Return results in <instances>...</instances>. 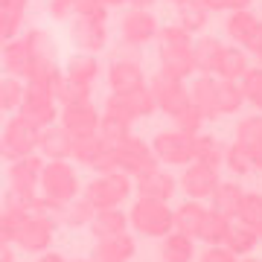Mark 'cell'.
I'll return each instance as SVG.
<instances>
[{
	"mask_svg": "<svg viewBox=\"0 0 262 262\" xmlns=\"http://www.w3.org/2000/svg\"><path fill=\"white\" fill-rule=\"evenodd\" d=\"M64 76L67 79H73V82L94 84V79L99 76V61H96V56H91V53H79L76 58L67 61Z\"/></svg>",
	"mask_w": 262,
	"mask_h": 262,
	"instance_id": "obj_36",
	"label": "cell"
},
{
	"mask_svg": "<svg viewBox=\"0 0 262 262\" xmlns=\"http://www.w3.org/2000/svg\"><path fill=\"white\" fill-rule=\"evenodd\" d=\"M222 166H227L236 178H242V175H248L253 169V151L248 149V146L233 140L230 146H225V163H222Z\"/></svg>",
	"mask_w": 262,
	"mask_h": 262,
	"instance_id": "obj_37",
	"label": "cell"
},
{
	"mask_svg": "<svg viewBox=\"0 0 262 262\" xmlns=\"http://www.w3.org/2000/svg\"><path fill=\"white\" fill-rule=\"evenodd\" d=\"M128 230L149 239H163L172 233V207L169 201H151V198H137L128 207Z\"/></svg>",
	"mask_w": 262,
	"mask_h": 262,
	"instance_id": "obj_2",
	"label": "cell"
},
{
	"mask_svg": "<svg viewBox=\"0 0 262 262\" xmlns=\"http://www.w3.org/2000/svg\"><path fill=\"white\" fill-rule=\"evenodd\" d=\"M149 91H151V96H155L158 111H163L166 117H172L175 111H181V108L189 102V88L184 84V79L166 76V73H160V70L149 82Z\"/></svg>",
	"mask_w": 262,
	"mask_h": 262,
	"instance_id": "obj_11",
	"label": "cell"
},
{
	"mask_svg": "<svg viewBox=\"0 0 262 262\" xmlns=\"http://www.w3.org/2000/svg\"><path fill=\"white\" fill-rule=\"evenodd\" d=\"M38 262H64V259H61L58 253H47V256H41V259H38Z\"/></svg>",
	"mask_w": 262,
	"mask_h": 262,
	"instance_id": "obj_56",
	"label": "cell"
},
{
	"mask_svg": "<svg viewBox=\"0 0 262 262\" xmlns=\"http://www.w3.org/2000/svg\"><path fill=\"white\" fill-rule=\"evenodd\" d=\"M236 143L248 146L251 151H256L262 146V114H253V117H242L239 125H236Z\"/></svg>",
	"mask_w": 262,
	"mask_h": 262,
	"instance_id": "obj_39",
	"label": "cell"
},
{
	"mask_svg": "<svg viewBox=\"0 0 262 262\" xmlns=\"http://www.w3.org/2000/svg\"><path fill=\"white\" fill-rule=\"evenodd\" d=\"M158 18L151 15V9H128L120 20V32H122V44L128 47H143L151 44L158 38Z\"/></svg>",
	"mask_w": 262,
	"mask_h": 262,
	"instance_id": "obj_12",
	"label": "cell"
},
{
	"mask_svg": "<svg viewBox=\"0 0 262 262\" xmlns=\"http://www.w3.org/2000/svg\"><path fill=\"white\" fill-rule=\"evenodd\" d=\"M134 251H137V242H134L131 233L108 236V239H96L91 262H128L134 256Z\"/></svg>",
	"mask_w": 262,
	"mask_h": 262,
	"instance_id": "obj_18",
	"label": "cell"
},
{
	"mask_svg": "<svg viewBox=\"0 0 262 262\" xmlns=\"http://www.w3.org/2000/svg\"><path fill=\"white\" fill-rule=\"evenodd\" d=\"M41 169H44V163H41V158H35V155H24V158H18L15 163H12V187L20 189V192H32V189L38 187V181H41Z\"/></svg>",
	"mask_w": 262,
	"mask_h": 262,
	"instance_id": "obj_23",
	"label": "cell"
},
{
	"mask_svg": "<svg viewBox=\"0 0 262 262\" xmlns=\"http://www.w3.org/2000/svg\"><path fill=\"white\" fill-rule=\"evenodd\" d=\"M242 198H245L242 184H236V181H219V187L210 195V207H213L215 213L227 215L230 222H236L239 207H242Z\"/></svg>",
	"mask_w": 262,
	"mask_h": 262,
	"instance_id": "obj_21",
	"label": "cell"
},
{
	"mask_svg": "<svg viewBox=\"0 0 262 262\" xmlns=\"http://www.w3.org/2000/svg\"><path fill=\"white\" fill-rule=\"evenodd\" d=\"M99 3H102V6H108V9H114V6H122L125 0H99Z\"/></svg>",
	"mask_w": 262,
	"mask_h": 262,
	"instance_id": "obj_57",
	"label": "cell"
},
{
	"mask_svg": "<svg viewBox=\"0 0 262 262\" xmlns=\"http://www.w3.org/2000/svg\"><path fill=\"white\" fill-rule=\"evenodd\" d=\"M38 137H41V128L32 125L29 120H24L18 114V117H12V122L3 128V134H0V155L9 158V160L32 155L35 146H38Z\"/></svg>",
	"mask_w": 262,
	"mask_h": 262,
	"instance_id": "obj_7",
	"label": "cell"
},
{
	"mask_svg": "<svg viewBox=\"0 0 262 262\" xmlns=\"http://www.w3.org/2000/svg\"><path fill=\"white\" fill-rule=\"evenodd\" d=\"M99 117L102 114L96 111L91 102H79V105H61V111H58V125L70 134V137H91L96 134L99 128Z\"/></svg>",
	"mask_w": 262,
	"mask_h": 262,
	"instance_id": "obj_13",
	"label": "cell"
},
{
	"mask_svg": "<svg viewBox=\"0 0 262 262\" xmlns=\"http://www.w3.org/2000/svg\"><path fill=\"white\" fill-rule=\"evenodd\" d=\"M125 3H128L131 9H151L158 0H125Z\"/></svg>",
	"mask_w": 262,
	"mask_h": 262,
	"instance_id": "obj_54",
	"label": "cell"
},
{
	"mask_svg": "<svg viewBox=\"0 0 262 262\" xmlns=\"http://www.w3.org/2000/svg\"><path fill=\"white\" fill-rule=\"evenodd\" d=\"M114 155H117L120 172H125L131 181L143 178V175H149V172H155V169L160 166L158 158H155V151H151V146L146 140H140V137H134V134H128V137L114 149Z\"/></svg>",
	"mask_w": 262,
	"mask_h": 262,
	"instance_id": "obj_6",
	"label": "cell"
},
{
	"mask_svg": "<svg viewBox=\"0 0 262 262\" xmlns=\"http://www.w3.org/2000/svg\"><path fill=\"white\" fill-rule=\"evenodd\" d=\"M155 41H158L160 73L187 82L189 76L195 73L192 70V35L184 32L181 27H175V24H166V27L158 29Z\"/></svg>",
	"mask_w": 262,
	"mask_h": 262,
	"instance_id": "obj_1",
	"label": "cell"
},
{
	"mask_svg": "<svg viewBox=\"0 0 262 262\" xmlns=\"http://www.w3.org/2000/svg\"><path fill=\"white\" fill-rule=\"evenodd\" d=\"M236 222L245 225L248 230H253V233L262 239V195H259V192H245Z\"/></svg>",
	"mask_w": 262,
	"mask_h": 262,
	"instance_id": "obj_35",
	"label": "cell"
},
{
	"mask_svg": "<svg viewBox=\"0 0 262 262\" xmlns=\"http://www.w3.org/2000/svg\"><path fill=\"white\" fill-rule=\"evenodd\" d=\"M70 38L82 53L96 56L99 50L108 47V20H94V18H73Z\"/></svg>",
	"mask_w": 262,
	"mask_h": 262,
	"instance_id": "obj_14",
	"label": "cell"
},
{
	"mask_svg": "<svg viewBox=\"0 0 262 262\" xmlns=\"http://www.w3.org/2000/svg\"><path fill=\"white\" fill-rule=\"evenodd\" d=\"M140 84H146L140 67V47L122 44V47H117L111 64H108V88H111V94H128Z\"/></svg>",
	"mask_w": 262,
	"mask_h": 262,
	"instance_id": "obj_4",
	"label": "cell"
},
{
	"mask_svg": "<svg viewBox=\"0 0 262 262\" xmlns=\"http://www.w3.org/2000/svg\"><path fill=\"white\" fill-rule=\"evenodd\" d=\"M53 219L50 215H24L12 222V239L24 248V251H44L53 239Z\"/></svg>",
	"mask_w": 262,
	"mask_h": 262,
	"instance_id": "obj_9",
	"label": "cell"
},
{
	"mask_svg": "<svg viewBox=\"0 0 262 262\" xmlns=\"http://www.w3.org/2000/svg\"><path fill=\"white\" fill-rule=\"evenodd\" d=\"M105 149V143L99 140V134H91V137H76L73 140V149H70V158L76 163H84V166H91L96 158H99V151Z\"/></svg>",
	"mask_w": 262,
	"mask_h": 262,
	"instance_id": "obj_40",
	"label": "cell"
},
{
	"mask_svg": "<svg viewBox=\"0 0 262 262\" xmlns=\"http://www.w3.org/2000/svg\"><path fill=\"white\" fill-rule=\"evenodd\" d=\"M192 160L207 163V166H222L225 163V143L213 134H192Z\"/></svg>",
	"mask_w": 262,
	"mask_h": 262,
	"instance_id": "obj_27",
	"label": "cell"
},
{
	"mask_svg": "<svg viewBox=\"0 0 262 262\" xmlns=\"http://www.w3.org/2000/svg\"><path fill=\"white\" fill-rule=\"evenodd\" d=\"M12 242V219L6 213H0V248Z\"/></svg>",
	"mask_w": 262,
	"mask_h": 262,
	"instance_id": "obj_53",
	"label": "cell"
},
{
	"mask_svg": "<svg viewBox=\"0 0 262 262\" xmlns=\"http://www.w3.org/2000/svg\"><path fill=\"white\" fill-rule=\"evenodd\" d=\"M230 219L227 215H222V213H215L213 207L204 213V219H201V225H198V233H195V239H201L204 245H222L225 242V236H227V230H230Z\"/></svg>",
	"mask_w": 262,
	"mask_h": 262,
	"instance_id": "obj_31",
	"label": "cell"
},
{
	"mask_svg": "<svg viewBox=\"0 0 262 262\" xmlns=\"http://www.w3.org/2000/svg\"><path fill=\"white\" fill-rule=\"evenodd\" d=\"M219 181H222V175H219L215 166H207V163L192 160V163H187L184 172H181L178 187H181V192L187 198H192V201H210L213 189L219 187Z\"/></svg>",
	"mask_w": 262,
	"mask_h": 262,
	"instance_id": "obj_10",
	"label": "cell"
},
{
	"mask_svg": "<svg viewBox=\"0 0 262 262\" xmlns=\"http://www.w3.org/2000/svg\"><path fill=\"white\" fill-rule=\"evenodd\" d=\"M125 99H128L131 111H134V117H137V120H143V117H151V114L158 111L155 96H151V91H149V82L140 84V88H134V91H128V94H125Z\"/></svg>",
	"mask_w": 262,
	"mask_h": 262,
	"instance_id": "obj_42",
	"label": "cell"
},
{
	"mask_svg": "<svg viewBox=\"0 0 262 262\" xmlns=\"http://www.w3.org/2000/svg\"><path fill=\"white\" fill-rule=\"evenodd\" d=\"M91 233L96 239H108V236H120V233H128V215L122 213L120 207H108V210H94L91 215Z\"/></svg>",
	"mask_w": 262,
	"mask_h": 262,
	"instance_id": "obj_20",
	"label": "cell"
},
{
	"mask_svg": "<svg viewBox=\"0 0 262 262\" xmlns=\"http://www.w3.org/2000/svg\"><path fill=\"white\" fill-rule=\"evenodd\" d=\"M73 18H94V20H108V6L99 0H76V15Z\"/></svg>",
	"mask_w": 262,
	"mask_h": 262,
	"instance_id": "obj_47",
	"label": "cell"
},
{
	"mask_svg": "<svg viewBox=\"0 0 262 262\" xmlns=\"http://www.w3.org/2000/svg\"><path fill=\"white\" fill-rule=\"evenodd\" d=\"M225 44L213 35H201L192 41V70L198 76H215V64L222 56Z\"/></svg>",
	"mask_w": 262,
	"mask_h": 262,
	"instance_id": "obj_19",
	"label": "cell"
},
{
	"mask_svg": "<svg viewBox=\"0 0 262 262\" xmlns=\"http://www.w3.org/2000/svg\"><path fill=\"white\" fill-rule=\"evenodd\" d=\"M134 192V181L125 172H105L96 175L88 187H84V201L94 210H108V207H122Z\"/></svg>",
	"mask_w": 262,
	"mask_h": 262,
	"instance_id": "obj_3",
	"label": "cell"
},
{
	"mask_svg": "<svg viewBox=\"0 0 262 262\" xmlns=\"http://www.w3.org/2000/svg\"><path fill=\"white\" fill-rule=\"evenodd\" d=\"M248 67H251V58H248V53L242 47H225L222 56H219V64H215V76L239 82Z\"/></svg>",
	"mask_w": 262,
	"mask_h": 262,
	"instance_id": "obj_29",
	"label": "cell"
},
{
	"mask_svg": "<svg viewBox=\"0 0 262 262\" xmlns=\"http://www.w3.org/2000/svg\"><path fill=\"white\" fill-rule=\"evenodd\" d=\"M91 215H94V207L88 204L84 198H79V201H67L64 210H61V222L70 227H88V222H91Z\"/></svg>",
	"mask_w": 262,
	"mask_h": 262,
	"instance_id": "obj_45",
	"label": "cell"
},
{
	"mask_svg": "<svg viewBox=\"0 0 262 262\" xmlns=\"http://www.w3.org/2000/svg\"><path fill=\"white\" fill-rule=\"evenodd\" d=\"M160 256H163V262H192L195 259V239L172 230V233L163 236Z\"/></svg>",
	"mask_w": 262,
	"mask_h": 262,
	"instance_id": "obj_26",
	"label": "cell"
},
{
	"mask_svg": "<svg viewBox=\"0 0 262 262\" xmlns=\"http://www.w3.org/2000/svg\"><path fill=\"white\" fill-rule=\"evenodd\" d=\"M215 79H219V76H215ZM215 102H219V114H222V117L242 111V105H245L242 84L233 82V79H219V88H215Z\"/></svg>",
	"mask_w": 262,
	"mask_h": 262,
	"instance_id": "obj_33",
	"label": "cell"
},
{
	"mask_svg": "<svg viewBox=\"0 0 262 262\" xmlns=\"http://www.w3.org/2000/svg\"><path fill=\"white\" fill-rule=\"evenodd\" d=\"M50 15L58 20L73 18L76 15V0H50Z\"/></svg>",
	"mask_w": 262,
	"mask_h": 262,
	"instance_id": "obj_52",
	"label": "cell"
},
{
	"mask_svg": "<svg viewBox=\"0 0 262 262\" xmlns=\"http://www.w3.org/2000/svg\"><path fill=\"white\" fill-rule=\"evenodd\" d=\"M215 88H219V79L215 76H198L195 82L189 84V102L195 105L201 117L207 122L219 120V102H215Z\"/></svg>",
	"mask_w": 262,
	"mask_h": 262,
	"instance_id": "obj_17",
	"label": "cell"
},
{
	"mask_svg": "<svg viewBox=\"0 0 262 262\" xmlns=\"http://www.w3.org/2000/svg\"><path fill=\"white\" fill-rule=\"evenodd\" d=\"M53 91H56V102L61 105H79V102H91V84L84 82H73V79H67L64 70L56 76V84H53Z\"/></svg>",
	"mask_w": 262,
	"mask_h": 262,
	"instance_id": "obj_32",
	"label": "cell"
},
{
	"mask_svg": "<svg viewBox=\"0 0 262 262\" xmlns=\"http://www.w3.org/2000/svg\"><path fill=\"white\" fill-rule=\"evenodd\" d=\"M256 24H259V18H256L251 9H236V12H227L225 32L236 47H245V41L251 38V32L256 29Z\"/></svg>",
	"mask_w": 262,
	"mask_h": 262,
	"instance_id": "obj_30",
	"label": "cell"
},
{
	"mask_svg": "<svg viewBox=\"0 0 262 262\" xmlns=\"http://www.w3.org/2000/svg\"><path fill=\"white\" fill-rule=\"evenodd\" d=\"M24 12H27V0H0V47L18 35Z\"/></svg>",
	"mask_w": 262,
	"mask_h": 262,
	"instance_id": "obj_28",
	"label": "cell"
},
{
	"mask_svg": "<svg viewBox=\"0 0 262 262\" xmlns=\"http://www.w3.org/2000/svg\"><path fill=\"white\" fill-rule=\"evenodd\" d=\"M96 134H99V140L105 143V149H117V146L131 134V125L122 122V120H114V117H99Z\"/></svg>",
	"mask_w": 262,
	"mask_h": 262,
	"instance_id": "obj_38",
	"label": "cell"
},
{
	"mask_svg": "<svg viewBox=\"0 0 262 262\" xmlns=\"http://www.w3.org/2000/svg\"><path fill=\"white\" fill-rule=\"evenodd\" d=\"M91 169H94L96 175H105V172H120V163H117L114 149H102V151H99V158L91 163Z\"/></svg>",
	"mask_w": 262,
	"mask_h": 262,
	"instance_id": "obj_48",
	"label": "cell"
},
{
	"mask_svg": "<svg viewBox=\"0 0 262 262\" xmlns=\"http://www.w3.org/2000/svg\"><path fill=\"white\" fill-rule=\"evenodd\" d=\"M175 6H178V9H175V27H181L184 32L195 35V32H201V29L207 27L210 12L204 9L201 0H181Z\"/></svg>",
	"mask_w": 262,
	"mask_h": 262,
	"instance_id": "obj_25",
	"label": "cell"
},
{
	"mask_svg": "<svg viewBox=\"0 0 262 262\" xmlns=\"http://www.w3.org/2000/svg\"><path fill=\"white\" fill-rule=\"evenodd\" d=\"M204 213H207L204 201H192V198L181 201L178 207H172V230H178V233L192 236V239H195L198 225H201Z\"/></svg>",
	"mask_w": 262,
	"mask_h": 262,
	"instance_id": "obj_22",
	"label": "cell"
},
{
	"mask_svg": "<svg viewBox=\"0 0 262 262\" xmlns=\"http://www.w3.org/2000/svg\"><path fill=\"white\" fill-rule=\"evenodd\" d=\"M134 192L137 198H151V201H169V198L178 192V178L166 172L163 166H158L155 172L143 175L134 181Z\"/></svg>",
	"mask_w": 262,
	"mask_h": 262,
	"instance_id": "obj_15",
	"label": "cell"
},
{
	"mask_svg": "<svg viewBox=\"0 0 262 262\" xmlns=\"http://www.w3.org/2000/svg\"><path fill=\"white\" fill-rule=\"evenodd\" d=\"M41 189H44V198L47 201H56V204H67L79 195V178H76V169L67 163V160H50L41 169Z\"/></svg>",
	"mask_w": 262,
	"mask_h": 262,
	"instance_id": "obj_5",
	"label": "cell"
},
{
	"mask_svg": "<svg viewBox=\"0 0 262 262\" xmlns=\"http://www.w3.org/2000/svg\"><path fill=\"white\" fill-rule=\"evenodd\" d=\"M38 146L50 160H70V149H73V137L67 134L61 125H47L38 137Z\"/></svg>",
	"mask_w": 262,
	"mask_h": 262,
	"instance_id": "obj_24",
	"label": "cell"
},
{
	"mask_svg": "<svg viewBox=\"0 0 262 262\" xmlns=\"http://www.w3.org/2000/svg\"><path fill=\"white\" fill-rule=\"evenodd\" d=\"M239 84H242L245 102H251L262 114V67H248L245 76L239 79Z\"/></svg>",
	"mask_w": 262,
	"mask_h": 262,
	"instance_id": "obj_41",
	"label": "cell"
},
{
	"mask_svg": "<svg viewBox=\"0 0 262 262\" xmlns=\"http://www.w3.org/2000/svg\"><path fill=\"white\" fill-rule=\"evenodd\" d=\"M158 163L163 166H187L192 163V134L172 128V131H160L155 134V140L149 143Z\"/></svg>",
	"mask_w": 262,
	"mask_h": 262,
	"instance_id": "obj_8",
	"label": "cell"
},
{
	"mask_svg": "<svg viewBox=\"0 0 262 262\" xmlns=\"http://www.w3.org/2000/svg\"><path fill=\"white\" fill-rule=\"evenodd\" d=\"M253 169H259V172H262V146L253 151Z\"/></svg>",
	"mask_w": 262,
	"mask_h": 262,
	"instance_id": "obj_55",
	"label": "cell"
},
{
	"mask_svg": "<svg viewBox=\"0 0 262 262\" xmlns=\"http://www.w3.org/2000/svg\"><path fill=\"white\" fill-rule=\"evenodd\" d=\"M169 3H181V0H169Z\"/></svg>",
	"mask_w": 262,
	"mask_h": 262,
	"instance_id": "obj_59",
	"label": "cell"
},
{
	"mask_svg": "<svg viewBox=\"0 0 262 262\" xmlns=\"http://www.w3.org/2000/svg\"><path fill=\"white\" fill-rule=\"evenodd\" d=\"M201 262H239V256H233L225 245H207V251L201 253Z\"/></svg>",
	"mask_w": 262,
	"mask_h": 262,
	"instance_id": "obj_50",
	"label": "cell"
},
{
	"mask_svg": "<svg viewBox=\"0 0 262 262\" xmlns=\"http://www.w3.org/2000/svg\"><path fill=\"white\" fill-rule=\"evenodd\" d=\"M24 99V79H3L0 82V111H18Z\"/></svg>",
	"mask_w": 262,
	"mask_h": 262,
	"instance_id": "obj_44",
	"label": "cell"
},
{
	"mask_svg": "<svg viewBox=\"0 0 262 262\" xmlns=\"http://www.w3.org/2000/svg\"><path fill=\"white\" fill-rule=\"evenodd\" d=\"M0 114H3V111H0Z\"/></svg>",
	"mask_w": 262,
	"mask_h": 262,
	"instance_id": "obj_60",
	"label": "cell"
},
{
	"mask_svg": "<svg viewBox=\"0 0 262 262\" xmlns=\"http://www.w3.org/2000/svg\"><path fill=\"white\" fill-rule=\"evenodd\" d=\"M102 117H114V120H122V122H128V125H134V120H137L134 111H131L128 99H125V94H108Z\"/></svg>",
	"mask_w": 262,
	"mask_h": 262,
	"instance_id": "obj_46",
	"label": "cell"
},
{
	"mask_svg": "<svg viewBox=\"0 0 262 262\" xmlns=\"http://www.w3.org/2000/svg\"><path fill=\"white\" fill-rule=\"evenodd\" d=\"M207 12H236V9H251V0H201Z\"/></svg>",
	"mask_w": 262,
	"mask_h": 262,
	"instance_id": "obj_49",
	"label": "cell"
},
{
	"mask_svg": "<svg viewBox=\"0 0 262 262\" xmlns=\"http://www.w3.org/2000/svg\"><path fill=\"white\" fill-rule=\"evenodd\" d=\"M222 245H225L233 256H248V253L259 245V236L236 222V225H230V230H227V236H225V242H222Z\"/></svg>",
	"mask_w": 262,
	"mask_h": 262,
	"instance_id": "obj_34",
	"label": "cell"
},
{
	"mask_svg": "<svg viewBox=\"0 0 262 262\" xmlns=\"http://www.w3.org/2000/svg\"><path fill=\"white\" fill-rule=\"evenodd\" d=\"M245 53H251L253 58H256V67H262V20L256 24V29L251 32V38L245 41Z\"/></svg>",
	"mask_w": 262,
	"mask_h": 262,
	"instance_id": "obj_51",
	"label": "cell"
},
{
	"mask_svg": "<svg viewBox=\"0 0 262 262\" xmlns=\"http://www.w3.org/2000/svg\"><path fill=\"white\" fill-rule=\"evenodd\" d=\"M0 56H3V67L15 79H24L27 82L29 76H32V70H35V56L29 50L27 38H12V41H6L0 47Z\"/></svg>",
	"mask_w": 262,
	"mask_h": 262,
	"instance_id": "obj_16",
	"label": "cell"
},
{
	"mask_svg": "<svg viewBox=\"0 0 262 262\" xmlns=\"http://www.w3.org/2000/svg\"><path fill=\"white\" fill-rule=\"evenodd\" d=\"M239 262H262V259H256V256H239Z\"/></svg>",
	"mask_w": 262,
	"mask_h": 262,
	"instance_id": "obj_58",
	"label": "cell"
},
{
	"mask_svg": "<svg viewBox=\"0 0 262 262\" xmlns=\"http://www.w3.org/2000/svg\"><path fill=\"white\" fill-rule=\"evenodd\" d=\"M172 122H175V128L184 131V134H198V131L204 128V117H201V111H198L192 102H187L181 111L172 114Z\"/></svg>",
	"mask_w": 262,
	"mask_h": 262,
	"instance_id": "obj_43",
	"label": "cell"
}]
</instances>
